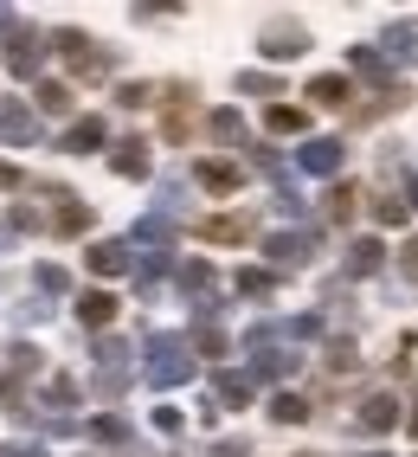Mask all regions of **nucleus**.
<instances>
[{"label":"nucleus","instance_id":"obj_1","mask_svg":"<svg viewBox=\"0 0 418 457\" xmlns=\"http://www.w3.org/2000/svg\"><path fill=\"white\" fill-rule=\"evenodd\" d=\"M193 368L200 361L187 354V335H148V348H142V374H148V386H187L193 380Z\"/></svg>","mask_w":418,"mask_h":457},{"label":"nucleus","instance_id":"obj_2","mask_svg":"<svg viewBox=\"0 0 418 457\" xmlns=\"http://www.w3.org/2000/svg\"><path fill=\"white\" fill-rule=\"evenodd\" d=\"M258 52L271 58V65H283V58H303V52H309V26H303V20H271V26L258 33Z\"/></svg>","mask_w":418,"mask_h":457},{"label":"nucleus","instance_id":"obj_3","mask_svg":"<svg viewBox=\"0 0 418 457\" xmlns=\"http://www.w3.org/2000/svg\"><path fill=\"white\" fill-rule=\"evenodd\" d=\"M0 136H7L13 148H39L45 129H39V110L20 104V97H0Z\"/></svg>","mask_w":418,"mask_h":457},{"label":"nucleus","instance_id":"obj_4","mask_svg":"<svg viewBox=\"0 0 418 457\" xmlns=\"http://www.w3.org/2000/svg\"><path fill=\"white\" fill-rule=\"evenodd\" d=\"M52 52H65V65H71L78 78H103V71H110V52H103L97 39H84V33H58Z\"/></svg>","mask_w":418,"mask_h":457},{"label":"nucleus","instance_id":"obj_5","mask_svg":"<svg viewBox=\"0 0 418 457\" xmlns=\"http://www.w3.org/2000/svg\"><path fill=\"white\" fill-rule=\"evenodd\" d=\"M45 52H52V46L33 33V26H13V33H7V71H13V78H39Z\"/></svg>","mask_w":418,"mask_h":457},{"label":"nucleus","instance_id":"obj_6","mask_svg":"<svg viewBox=\"0 0 418 457\" xmlns=\"http://www.w3.org/2000/svg\"><path fill=\"white\" fill-rule=\"evenodd\" d=\"M264 258H271V270H303L316 258V232H271L264 238Z\"/></svg>","mask_w":418,"mask_h":457},{"label":"nucleus","instance_id":"obj_7","mask_svg":"<svg viewBox=\"0 0 418 457\" xmlns=\"http://www.w3.org/2000/svg\"><path fill=\"white\" fill-rule=\"evenodd\" d=\"M341 162H348L341 136H309L303 148H296V168L303 174H341Z\"/></svg>","mask_w":418,"mask_h":457},{"label":"nucleus","instance_id":"obj_8","mask_svg":"<svg viewBox=\"0 0 418 457\" xmlns=\"http://www.w3.org/2000/svg\"><path fill=\"white\" fill-rule=\"evenodd\" d=\"M393 425H399V393H367L361 412H354V432L380 438V432H393Z\"/></svg>","mask_w":418,"mask_h":457},{"label":"nucleus","instance_id":"obj_9","mask_svg":"<svg viewBox=\"0 0 418 457\" xmlns=\"http://www.w3.org/2000/svg\"><path fill=\"white\" fill-rule=\"evenodd\" d=\"M193 238H206V245H245L251 220L245 212H213V220H193Z\"/></svg>","mask_w":418,"mask_h":457},{"label":"nucleus","instance_id":"obj_10","mask_svg":"<svg viewBox=\"0 0 418 457\" xmlns=\"http://www.w3.org/2000/svg\"><path fill=\"white\" fill-rule=\"evenodd\" d=\"M303 97H309L316 110H354V84H348L341 71H316Z\"/></svg>","mask_w":418,"mask_h":457},{"label":"nucleus","instance_id":"obj_11","mask_svg":"<svg viewBox=\"0 0 418 457\" xmlns=\"http://www.w3.org/2000/svg\"><path fill=\"white\" fill-rule=\"evenodd\" d=\"M84 264H91L97 278H123V270H135V258H129V238H97V245L84 252Z\"/></svg>","mask_w":418,"mask_h":457},{"label":"nucleus","instance_id":"obj_12","mask_svg":"<svg viewBox=\"0 0 418 457\" xmlns=\"http://www.w3.org/2000/svg\"><path fill=\"white\" fill-rule=\"evenodd\" d=\"M45 200L58 206V212H52V226H58V232H65V238H78L84 226H91V206H84V200H78L71 187H45Z\"/></svg>","mask_w":418,"mask_h":457},{"label":"nucleus","instance_id":"obj_13","mask_svg":"<svg viewBox=\"0 0 418 457\" xmlns=\"http://www.w3.org/2000/svg\"><path fill=\"white\" fill-rule=\"evenodd\" d=\"M380 270H386V245L380 238H354L348 258H341V284L348 278H380Z\"/></svg>","mask_w":418,"mask_h":457},{"label":"nucleus","instance_id":"obj_14","mask_svg":"<svg viewBox=\"0 0 418 457\" xmlns=\"http://www.w3.org/2000/svg\"><path fill=\"white\" fill-rule=\"evenodd\" d=\"M103 142H110V129H103V116H78V123L65 129V142H58V148H65V155H97Z\"/></svg>","mask_w":418,"mask_h":457},{"label":"nucleus","instance_id":"obj_15","mask_svg":"<svg viewBox=\"0 0 418 457\" xmlns=\"http://www.w3.org/2000/svg\"><path fill=\"white\" fill-rule=\"evenodd\" d=\"M303 368V354H283V348H251V386L258 380H290Z\"/></svg>","mask_w":418,"mask_h":457},{"label":"nucleus","instance_id":"obj_16","mask_svg":"<svg viewBox=\"0 0 418 457\" xmlns=\"http://www.w3.org/2000/svg\"><path fill=\"white\" fill-rule=\"evenodd\" d=\"M193 180H200L206 194H238V162L206 155V162H193Z\"/></svg>","mask_w":418,"mask_h":457},{"label":"nucleus","instance_id":"obj_17","mask_svg":"<svg viewBox=\"0 0 418 457\" xmlns=\"http://www.w3.org/2000/svg\"><path fill=\"white\" fill-rule=\"evenodd\" d=\"M213 406H251V374H238V368H213Z\"/></svg>","mask_w":418,"mask_h":457},{"label":"nucleus","instance_id":"obj_18","mask_svg":"<svg viewBox=\"0 0 418 457\" xmlns=\"http://www.w3.org/2000/svg\"><path fill=\"white\" fill-rule=\"evenodd\" d=\"M187 354H193V361H200V354H206V361H225V354H232V335H225L219 322H193Z\"/></svg>","mask_w":418,"mask_h":457},{"label":"nucleus","instance_id":"obj_19","mask_svg":"<svg viewBox=\"0 0 418 457\" xmlns=\"http://www.w3.org/2000/svg\"><path fill=\"white\" fill-rule=\"evenodd\" d=\"M386 65H393V58H399V65H418V20H399V26H386Z\"/></svg>","mask_w":418,"mask_h":457},{"label":"nucleus","instance_id":"obj_20","mask_svg":"<svg viewBox=\"0 0 418 457\" xmlns=\"http://www.w3.org/2000/svg\"><path fill=\"white\" fill-rule=\"evenodd\" d=\"M174 284H181V296H187V303L213 296V264H206V258H187V264H174Z\"/></svg>","mask_w":418,"mask_h":457},{"label":"nucleus","instance_id":"obj_21","mask_svg":"<svg viewBox=\"0 0 418 457\" xmlns=\"http://www.w3.org/2000/svg\"><path fill=\"white\" fill-rule=\"evenodd\" d=\"M348 65L361 71L367 84H380V90H393V84H399V78H393V65H386V58H380L373 46H348Z\"/></svg>","mask_w":418,"mask_h":457},{"label":"nucleus","instance_id":"obj_22","mask_svg":"<svg viewBox=\"0 0 418 457\" xmlns=\"http://www.w3.org/2000/svg\"><path fill=\"white\" fill-rule=\"evenodd\" d=\"M110 168L123 174V180H148V142H142V136H129V142H116V155H110Z\"/></svg>","mask_w":418,"mask_h":457},{"label":"nucleus","instance_id":"obj_23","mask_svg":"<svg viewBox=\"0 0 418 457\" xmlns=\"http://www.w3.org/2000/svg\"><path fill=\"white\" fill-rule=\"evenodd\" d=\"M78 322H84V328H110V322H116V296H110V290H84V296H78Z\"/></svg>","mask_w":418,"mask_h":457},{"label":"nucleus","instance_id":"obj_24","mask_svg":"<svg viewBox=\"0 0 418 457\" xmlns=\"http://www.w3.org/2000/svg\"><path fill=\"white\" fill-rule=\"evenodd\" d=\"M174 238H181V232H174L168 212H148V220L135 226V245H148V252H174Z\"/></svg>","mask_w":418,"mask_h":457},{"label":"nucleus","instance_id":"obj_25","mask_svg":"<svg viewBox=\"0 0 418 457\" xmlns=\"http://www.w3.org/2000/svg\"><path fill=\"white\" fill-rule=\"evenodd\" d=\"M84 438H97V445H129V451H135V432H129V419H123V412L91 419V425H84Z\"/></svg>","mask_w":418,"mask_h":457},{"label":"nucleus","instance_id":"obj_26","mask_svg":"<svg viewBox=\"0 0 418 457\" xmlns=\"http://www.w3.org/2000/svg\"><path fill=\"white\" fill-rule=\"evenodd\" d=\"M232 290L238 296H271L277 290V270L271 264H245V270H232Z\"/></svg>","mask_w":418,"mask_h":457},{"label":"nucleus","instance_id":"obj_27","mask_svg":"<svg viewBox=\"0 0 418 457\" xmlns=\"http://www.w3.org/2000/svg\"><path fill=\"white\" fill-rule=\"evenodd\" d=\"M264 129H271V136H303V129H309V110H296V104H271V110H264Z\"/></svg>","mask_w":418,"mask_h":457},{"label":"nucleus","instance_id":"obj_28","mask_svg":"<svg viewBox=\"0 0 418 457\" xmlns=\"http://www.w3.org/2000/svg\"><path fill=\"white\" fill-rule=\"evenodd\" d=\"M206 129H213L219 148H245V116H238V110H213V116H206Z\"/></svg>","mask_w":418,"mask_h":457},{"label":"nucleus","instance_id":"obj_29","mask_svg":"<svg viewBox=\"0 0 418 457\" xmlns=\"http://www.w3.org/2000/svg\"><path fill=\"white\" fill-rule=\"evenodd\" d=\"M78 400H84V386H78L71 374H52V380H45V406H52L58 419H65V412H71Z\"/></svg>","mask_w":418,"mask_h":457},{"label":"nucleus","instance_id":"obj_30","mask_svg":"<svg viewBox=\"0 0 418 457\" xmlns=\"http://www.w3.org/2000/svg\"><path fill=\"white\" fill-rule=\"evenodd\" d=\"M7 368H13V380H26V374L39 380V374H45V348H33V342H13V348H7Z\"/></svg>","mask_w":418,"mask_h":457},{"label":"nucleus","instance_id":"obj_31","mask_svg":"<svg viewBox=\"0 0 418 457\" xmlns=\"http://www.w3.org/2000/svg\"><path fill=\"white\" fill-rule=\"evenodd\" d=\"M322 200H328V220L348 226V220H354V200H361V187H354V180H335V187H328Z\"/></svg>","mask_w":418,"mask_h":457},{"label":"nucleus","instance_id":"obj_32","mask_svg":"<svg viewBox=\"0 0 418 457\" xmlns=\"http://www.w3.org/2000/svg\"><path fill=\"white\" fill-rule=\"evenodd\" d=\"M271 419H277V425H303V419H309V400L283 386V393H271Z\"/></svg>","mask_w":418,"mask_h":457},{"label":"nucleus","instance_id":"obj_33","mask_svg":"<svg viewBox=\"0 0 418 457\" xmlns=\"http://www.w3.org/2000/svg\"><path fill=\"white\" fill-rule=\"evenodd\" d=\"M33 97H39V110H45V116H65V110H71V84H58V78H45V84L33 90Z\"/></svg>","mask_w":418,"mask_h":457},{"label":"nucleus","instance_id":"obj_34","mask_svg":"<svg viewBox=\"0 0 418 457\" xmlns=\"http://www.w3.org/2000/svg\"><path fill=\"white\" fill-rule=\"evenodd\" d=\"M354 368H361V348H354L348 335H341V342H328V374H354Z\"/></svg>","mask_w":418,"mask_h":457},{"label":"nucleus","instance_id":"obj_35","mask_svg":"<svg viewBox=\"0 0 418 457\" xmlns=\"http://www.w3.org/2000/svg\"><path fill=\"white\" fill-rule=\"evenodd\" d=\"M251 168H258V174H271V180H277V194L290 187V174H283V155H277V148H251Z\"/></svg>","mask_w":418,"mask_h":457},{"label":"nucleus","instance_id":"obj_36","mask_svg":"<svg viewBox=\"0 0 418 457\" xmlns=\"http://www.w3.org/2000/svg\"><path fill=\"white\" fill-rule=\"evenodd\" d=\"M238 90H245V97H277L283 84H277L271 71H238Z\"/></svg>","mask_w":418,"mask_h":457},{"label":"nucleus","instance_id":"obj_37","mask_svg":"<svg viewBox=\"0 0 418 457\" xmlns=\"http://www.w3.org/2000/svg\"><path fill=\"white\" fill-rule=\"evenodd\" d=\"M97 368H129V342H116V335H97Z\"/></svg>","mask_w":418,"mask_h":457},{"label":"nucleus","instance_id":"obj_38","mask_svg":"<svg viewBox=\"0 0 418 457\" xmlns=\"http://www.w3.org/2000/svg\"><path fill=\"white\" fill-rule=\"evenodd\" d=\"M33 284H39L45 296H65V290H71V278H65V264H39V270H33Z\"/></svg>","mask_w":418,"mask_h":457},{"label":"nucleus","instance_id":"obj_39","mask_svg":"<svg viewBox=\"0 0 418 457\" xmlns=\"http://www.w3.org/2000/svg\"><path fill=\"white\" fill-rule=\"evenodd\" d=\"M129 386V368H97V400H123Z\"/></svg>","mask_w":418,"mask_h":457},{"label":"nucleus","instance_id":"obj_40","mask_svg":"<svg viewBox=\"0 0 418 457\" xmlns=\"http://www.w3.org/2000/svg\"><path fill=\"white\" fill-rule=\"evenodd\" d=\"M373 220H380V226H406L412 212H406V200H399V194H386V200H373Z\"/></svg>","mask_w":418,"mask_h":457},{"label":"nucleus","instance_id":"obj_41","mask_svg":"<svg viewBox=\"0 0 418 457\" xmlns=\"http://www.w3.org/2000/svg\"><path fill=\"white\" fill-rule=\"evenodd\" d=\"M0 406H7V412H20V406H26V380L0 374Z\"/></svg>","mask_w":418,"mask_h":457},{"label":"nucleus","instance_id":"obj_42","mask_svg":"<svg viewBox=\"0 0 418 457\" xmlns=\"http://www.w3.org/2000/svg\"><path fill=\"white\" fill-rule=\"evenodd\" d=\"M116 104H123V110H142V104H155V97H148V84H116Z\"/></svg>","mask_w":418,"mask_h":457},{"label":"nucleus","instance_id":"obj_43","mask_svg":"<svg viewBox=\"0 0 418 457\" xmlns=\"http://www.w3.org/2000/svg\"><path fill=\"white\" fill-rule=\"evenodd\" d=\"M0 457H45L39 438H13V445H0Z\"/></svg>","mask_w":418,"mask_h":457},{"label":"nucleus","instance_id":"obj_44","mask_svg":"<svg viewBox=\"0 0 418 457\" xmlns=\"http://www.w3.org/2000/svg\"><path fill=\"white\" fill-rule=\"evenodd\" d=\"M155 432H168V438L181 432V406H155Z\"/></svg>","mask_w":418,"mask_h":457},{"label":"nucleus","instance_id":"obj_45","mask_svg":"<svg viewBox=\"0 0 418 457\" xmlns=\"http://www.w3.org/2000/svg\"><path fill=\"white\" fill-rule=\"evenodd\" d=\"M206 457H251V445H245V438H219V445L206 451Z\"/></svg>","mask_w":418,"mask_h":457},{"label":"nucleus","instance_id":"obj_46","mask_svg":"<svg viewBox=\"0 0 418 457\" xmlns=\"http://www.w3.org/2000/svg\"><path fill=\"white\" fill-rule=\"evenodd\" d=\"M399 270H406V278L418 284V238H406V252H399Z\"/></svg>","mask_w":418,"mask_h":457},{"label":"nucleus","instance_id":"obj_47","mask_svg":"<svg viewBox=\"0 0 418 457\" xmlns=\"http://www.w3.org/2000/svg\"><path fill=\"white\" fill-rule=\"evenodd\" d=\"M13 226L20 232H39V206H13Z\"/></svg>","mask_w":418,"mask_h":457},{"label":"nucleus","instance_id":"obj_48","mask_svg":"<svg viewBox=\"0 0 418 457\" xmlns=\"http://www.w3.org/2000/svg\"><path fill=\"white\" fill-rule=\"evenodd\" d=\"M45 316H52V310H45V303H20V322H26V328H39Z\"/></svg>","mask_w":418,"mask_h":457},{"label":"nucleus","instance_id":"obj_49","mask_svg":"<svg viewBox=\"0 0 418 457\" xmlns=\"http://www.w3.org/2000/svg\"><path fill=\"white\" fill-rule=\"evenodd\" d=\"M20 180H26V174H20L13 162H0V187H20Z\"/></svg>","mask_w":418,"mask_h":457},{"label":"nucleus","instance_id":"obj_50","mask_svg":"<svg viewBox=\"0 0 418 457\" xmlns=\"http://www.w3.org/2000/svg\"><path fill=\"white\" fill-rule=\"evenodd\" d=\"M412 206H418V174L406 180V212H412Z\"/></svg>","mask_w":418,"mask_h":457},{"label":"nucleus","instance_id":"obj_51","mask_svg":"<svg viewBox=\"0 0 418 457\" xmlns=\"http://www.w3.org/2000/svg\"><path fill=\"white\" fill-rule=\"evenodd\" d=\"M0 33H13V13H7V7H0Z\"/></svg>","mask_w":418,"mask_h":457},{"label":"nucleus","instance_id":"obj_52","mask_svg":"<svg viewBox=\"0 0 418 457\" xmlns=\"http://www.w3.org/2000/svg\"><path fill=\"white\" fill-rule=\"evenodd\" d=\"M406 425H412V438H418V400H412V419H406Z\"/></svg>","mask_w":418,"mask_h":457}]
</instances>
